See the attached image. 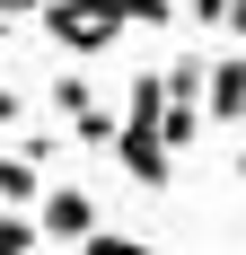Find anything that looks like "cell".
Returning <instances> with one entry per match:
<instances>
[{
  "label": "cell",
  "instance_id": "1",
  "mask_svg": "<svg viewBox=\"0 0 246 255\" xmlns=\"http://www.w3.org/2000/svg\"><path fill=\"white\" fill-rule=\"evenodd\" d=\"M158 115H167V71H141L132 79V88H123V132H115V167L132 185H149V194H158V185L176 176L167 167V132H158Z\"/></svg>",
  "mask_w": 246,
  "mask_h": 255
},
{
  "label": "cell",
  "instance_id": "2",
  "mask_svg": "<svg viewBox=\"0 0 246 255\" xmlns=\"http://www.w3.org/2000/svg\"><path fill=\"white\" fill-rule=\"evenodd\" d=\"M35 18H44V35H53L62 53H79V62H88V53H106L123 26H132V18H123V0H44Z\"/></svg>",
  "mask_w": 246,
  "mask_h": 255
},
{
  "label": "cell",
  "instance_id": "3",
  "mask_svg": "<svg viewBox=\"0 0 246 255\" xmlns=\"http://www.w3.org/2000/svg\"><path fill=\"white\" fill-rule=\"evenodd\" d=\"M35 220H44V238H62V247H79V238L97 229V203H88L79 185H53L44 203H35Z\"/></svg>",
  "mask_w": 246,
  "mask_h": 255
},
{
  "label": "cell",
  "instance_id": "4",
  "mask_svg": "<svg viewBox=\"0 0 246 255\" xmlns=\"http://www.w3.org/2000/svg\"><path fill=\"white\" fill-rule=\"evenodd\" d=\"M202 106H211V124H246V53H229V62H211V79H202Z\"/></svg>",
  "mask_w": 246,
  "mask_h": 255
},
{
  "label": "cell",
  "instance_id": "5",
  "mask_svg": "<svg viewBox=\"0 0 246 255\" xmlns=\"http://www.w3.org/2000/svg\"><path fill=\"white\" fill-rule=\"evenodd\" d=\"M35 167H44V158H0V203H18V211H35V203H44V176H35Z\"/></svg>",
  "mask_w": 246,
  "mask_h": 255
},
{
  "label": "cell",
  "instance_id": "6",
  "mask_svg": "<svg viewBox=\"0 0 246 255\" xmlns=\"http://www.w3.org/2000/svg\"><path fill=\"white\" fill-rule=\"evenodd\" d=\"M62 124H71L79 141H88V150H115V132H123V124H115V115H106L97 97H88V106H71V115H62Z\"/></svg>",
  "mask_w": 246,
  "mask_h": 255
},
{
  "label": "cell",
  "instance_id": "7",
  "mask_svg": "<svg viewBox=\"0 0 246 255\" xmlns=\"http://www.w3.org/2000/svg\"><path fill=\"white\" fill-rule=\"evenodd\" d=\"M26 247H44V220H26L18 203L0 211V255H26Z\"/></svg>",
  "mask_w": 246,
  "mask_h": 255
},
{
  "label": "cell",
  "instance_id": "8",
  "mask_svg": "<svg viewBox=\"0 0 246 255\" xmlns=\"http://www.w3.org/2000/svg\"><path fill=\"white\" fill-rule=\"evenodd\" d=\"M123 18L132 26H176V0H123Z\"/></svg>",
  "mask_w": 246,
  "mask_h": 255
},
{
  "label": "cell",
  "instance_id": "9",
  "mask_svg": "<svg viewBox=\"0 0 246 255\" xmlns=\"http://www.w3.org/2000/svg\"><path fill=\"white\" fill-rule=\"evenodd\" d=\"M88 97H97V88H88L79 71H62V79H53V106H62V115H71V106H88Z\"/></svg>",
  "mask_w": 246,
  "mask_h": 255
},
{
  "label": "cell",
  "instance_id": "10",
  "mask_svg": "<svg viewBox=\"0 0 246 255\" xmlns=\"http://www.w3.org/2000/svg\"><path fill=\"white\" fill-rule=\"evenodd\" d=\"M18 115H26V97H9V88H0V132L18 124Z\"/></svg>",
  "mask_w": 246,
  "mask_h": 255
},
{
  "label": "cell",
  "instance_id": "11",
  "mask_svg": "<svg viewBox=\"0 0 246 255\" xmlns=\"http://www.w3.org/2000/svg\"><path fill=\"white\" fill-rule=\"evenodd\" d=\"M194 18H202V26H220V18H229V0H194Z\"/></svg>",
  "mask_w": 246,
  "mask_h": 255
},
{
  "label": "cell",
  "instance_id": "12",
  "mask_svg": "<svg viewBox=\"0 0 246 255\" xmlns=\"http://www.w3.org/2000/svg\"><path fill=\"white\" fill-rule=\"evenodd\" d=\"M220 35H246V0H229V18H220Z\"/></svg>",
  "mask_w": 246,
  "mask_h": 255
},
{
  "label": "cell",
  "instance_id": "13",
  "mask_svg": "<svg viewBox=\"0 0 246 255\" xmlns=\"http://www.w3.org/2000/svg\"><path fill=\"white\" fill-rule=\"evenodd\" d=\"M35 9H44V0H0V18H35Z\"/></svg>",
  "mask_w": 246,
  "mask_h": 255
},
{
  "label": "cell",
  "instance_id": "14",
  "mask_svg": "<svg viewBox=\"0 0 246 255\" xmlns=\"http://www.w3.org/2000/svg\"><path fill=\"white\" fill-rule=\"evenodd\" d=\"M238 185H246V150H238Z\"/></svg>",
  "mask_w": 246,
  "mask_h": 255
}]
</instances>
